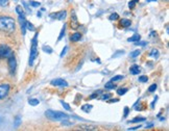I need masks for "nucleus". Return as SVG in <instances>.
<instances>
[{
    "mask_svg": "<svg viewBox=\"0 0 169 131\" xmlns=\"http://www.w3.org/2000/svg\"><path fill=\"white\" fill-rule=\"evenodd\" d=\"M145 120H146V118H144V117H137V118L133 119L131 121H130L128 123H141V122H144Z\"/></svg>",
    "mask_w": 169,
    "mask_h": 131,
    "instance_id": "obj_18",
    "label": "nucleus"
},
{
    "mask_svg": "<svg viewBox=\"0 0 169 131\" xmlns=\"http://www.w3.org/2000/svg\"><path fill=\"white\" fill-rule=\"evenodd\" d=\"M156 100H158V97H156L155 100H153V101H152L151 105H150V107H151V108H155V103L156 102Z\"/></svg>",
    "mask_w": 169,
    "mask_h": 131,
    "instance_id": "obj_43",
    "label": "nucleus"
},
{
    "mask_svg": "<svg viewBox=\"0 0 169 131\" xmlns=\"http://www.w3.org/2000/svg\"><path fill=\"white\" fill-rule=\"evenodd\" d=\"M8 5V0H0V6L1 7H6Z\"/></svg>",
    "mask_w": 169,
    "mask_h": 131,
    "instance_id": "obj_35",
    "label": "nucleus"
},
{
    "mask_svg": "<svg viewBox=\"0 0 169 131\" xmlns=\"http://www.w3.org/2000/svg\"><path fill=\"white\" fill-rule=\"evenodd\" d=\"M111 97H112L111 94H103V95L100 97V99L103 100V101H106V100H109L110 98H111Z\"/></svg>",
    "mask_w": 169,
    "mask_h": 131,
    "instance_id": "obj_33",
    "label": "nucleus"
},
{
    "mask_svg": "<svg viewBox=\"0 0 169 131\" xmlns=\"http://www.w3.org/2000/svg\"><path fill=\"white\" fill-rule=\"evenodd\" d=\"M156 36H158V34H156V31H151V32H150V36L151 37H156Z\"/></svg>",
    "mask_w": 169,
    "mask_h": 131,
    "instance_id": "obj_44",
    "label": "nucleus"
},
{
    "mask_svg": "<svg viewBox=\"0 0 169 131\" xmlns=\"http://www.w3.org/2000/svg\"><path fill=\"white\" fill-rule=\"evenodd\" d=\"M109 103H114V102H118L119 101V99H109V100H106Z\"/></svg>",
    "mask_w": 169,
    "mask_h": 131,
    "instance_id": "obj_42",
    "label": "nucleus"
},
{
    "mask_svg": "<svg viewBox=\"0 0 169 131\" xmlns=\"http://www.w3.org/2000/svg\"><path fill=\"white\" fill-rule=\"evenodd\" d=\"M127 89H118L117 90V95L119 96H122V95H124L125 93H127Z\"/></svg>",
    "mask_w": 169,
    "mask_h": 131,
    "instance_id": "obj_31",
    "label": "nucleus"
},
{
    "mask_svg": "<svg viewBox=\"0 0 169 131\" xmlns=\"http://www.w3.org/2000/svg\"><path fill=\"white\" fill-rule=\"evenodd\" d=\"M99 94H102V90H97V92L93 93L92 95H91V96L89 97V99L91 100V99H95V98H97V97L99 96Z\"/></svg>",
    "mask_w": 169,
    "mask_h": 131,
    "instance_id": "obj_27",
    "label": "nucleus"
},
{
    "mask_svg": "<svg viewBox=\"0 0 169 131\" xmlns=\"http://www.w3.org/2000/svg\"><path fill=\"white\" fill-rule=\"evenodd\" d=\"M81 40V33L80 32H74L70 36V41L73 43H76Z\"/></svg>",
    "mask_w": 169,
    "mask_h": 131,
    "instance_id": "obj_13",
    "label": "nucleus"
},
{
    "mask_svg": "<svg viewBox=\"0 0 169 131\" xmlns=\"http://www.w3.org/2000/svg\"><path fill=\"white\" fill-rule=\"evenodd\" d=\"M45 115L47 119L51 121H62L64 119H68L69 115L65 112H61V111H54L51 110V109H48V110L45 111Z\"/></svg>",
    "mask_w": 169,
    "mask_h": 131,
    "instance_id": "obj_2",
    "label": "nucleus"
},
{
    "mask_svg": "<svg viewBox=\"0 0 169 131\" xmlns=\"http://www.w3.org/2000/svg\"><path fill=\"white\" fill-rule=\"evenodd\" d=\"M62 124H63V125H70V123H69V122H65V121L63 122Z\"/></svg>",
    "mask_w": 169,
    "mask_h": 131,
    "instance_id": "obj_48",
    "label": "nucleus"
},
{
    "mask_svg": "<svg viewBox=\"0 0 169 131\" xmlns=\"http://www.w3.org/2000/svg\"><path fill=\"white\" fill-rule=\"evenodd\" d=\"M123 53H124V51H123V50H122V51L120 50V51H117V52H116V54H114V55H113L112 57H113V58H114V57H117V56L121 55V54H123Z\"/></svg>",
    "mask_w": 169,
    "mask_h": 131,
    "instance_id": "obj_39",
    "label": "nucleus"
},
{
    "mask_svg": "<svg viewBox=\"0 0 169 131\" xmlns=\"http://www.w3.org/2000/svg\"><path fill=\"white\" fill-rule=\"evenodd\" d=\"M140 53H141L140 50H135V51L131 54V57H133V58H134V57H137V56L140 55Z\"/></svg>",
    "mask_w": 169,
    "mask_h": 131,
    "instance_id": "obj_36",
    "label": "nucleus"
},
{
    "mask_svg": "<svg viewBox=\"0 0 169 131\" xmlns=\"http://www.w3.org/2000/svg\"><path fill=\"white\" fill-rule=\"evenodd\" d=\"M38 36H39V32L34 33V36L33 41H31V47H30V54H29V66L33 65L34 59L37 58L38 56Z\"/></svg>",
    "mask_w": 169,
    "mask_h": 131,
    "instance_id": "obj_3",
    "label": "nucleus"
},
{
    "mask_svg": "<svg viewBox=\"0 0 169 131\" xmlns=\"http://www.w3.org/2000/svg\"><path fill=\"white\" fill-rule=\"evenodd\" d=\"M42 50L44 52H46V53H48V54H51V53L53 52V49L51 48V47H49V46H46V45H44L42 47Z\"/></svg>",
    "mask_w": 169,
    "mask_h": 131,
    "instance_id": "obj_23",
    "label": "nucleus"
},
{
    "mask_svg": "<svg viewBox=\"0 0 169 131\" xmlns=\"http://www.w3.org/2000/svg\"><path fill=\"white\" fill-rule=\"evenodd\" d=\"M151 127H153V124H149V125H146V128H151Z\"/></svg>",
    "mask_w": 169,
    "mask_h": 131,
    "instance_id": "obj_47",
    "label": "nucleus"
},
{
    "mask_svg": "<svg viewBox=\"0 0 169 131\" xmlns=\"http://www.w3.org/2000/svg\"><path fill=\"white\" fill-rule=\"evenodd\" d=\"M124 76L123 75H116V76H114L111 79V81H113V82H116V81H119V80H121V79H123Z\"/></svg>",
    "mask_w": 169,
    "mask_h": 131,
    "instance_id": "obj_28",
    "label": "nucleus"
},
{
    "mask_svg": "<svg viewBox=\"0 0 169 131\" xmlns=\"http://www.w3.org/2000/svg\"><path fill=\"white\" fill-rule=\"evenodd\" d=\"M13 54H14V52L8 45L0 44V59H8Z\"/></svg>",
    "mask_w": 169,
    "mask_h": 131,
    "instance_id": "obj_4",
    "label": "nucleus"
},
{
    "mask_svg": "<svg viewBox=\"0 0 169 131\" xmlns=\"http://www.w3.org/2000/svg\"><path fill=\"white\" fill-rule=\"evenodd\" d=\"M51 85L53 86H59V87H66L68 86V82L63 78H56V79L51 80Z\"/></svg>",
    "mask_w": 169,
    "mask_h": 131,
    "instance_id": "obj_8",
    "label": "nucleus"
},
{
    "mask_svg": "<svg viewBox=\"0 0 169 131\" xmlns=\"http://www.w3.org/2000/svg\"><path fill=\"white\" fill-rule=\"evenodd\" d=\"M131 24V21L128 20V19H122V20H120V25L124 28L130 27Z\"/></svg>",
    "mask_w": 169,
    "mask_h": 131,
    "instance_id": "obj_14",
    "label": "nucleus"
},
{
    "mask_svg": "<svg viewBox=\"0 0 169 131\" xmlns=\"http://www.w3.org/2000/svg\"><path fill=\"white\" fill-rule=\"evenodd\" d=\"M8 66L9 74L14 75L16 73V69H17V61H16V57L14 54L11 55L8 58Z\"/></svg>",
    "mask_w": 169,
    "mask_h": 131,
    "instance_id": "obj_5",
    "label": "nucleus"
},
{
    "mask_svg": "<svg viewBox=\"0 0 169 131\" xmlns=\"http://www.w3.org/2000/svg\"><path fill=\"white\" fill-rule=\"evenodd\" d=\"M128 114H130V108H128L127 106H125V107H124V115H123V117L124 118H127Z\"/></svg>",
    "mask_w": 169,
    "mask_h": 131,
    "instance_id": "obj_37",
    "label": "nucleus"
},
{
    "mask_svg": "<svg viewBox=\"0 0 169 131\" xmlns=\"http://www.w3.org/2000/svg\"><path fill=\"white\" fill-rule=\"evenodd\" d=\"M145 44H146L145 42H140V43H139V42H136V45H138V46H139V45H140V46H144Z\"/></svg>",
    "mask_w": 169,
    "mask_h": 131,
    "instance_id": "obj_46",
    "label": "nucleus"
},
{
    "mask_svg": "<svg viewBox=\"0 0 169 131\" xmlns=\"http://www.w3.org/2000/svg\"><path fill=\"white\" fill-rule=\"evenodd\" d=\"M26 29L30 30V31H34V26L30 23V22L26 21Z\"/></svg>",
    "mask_w": 169,
    "mask_h": 131,
    "instance_id": "obj_30",
    "label": "nucleus"
},
{
    "mask_svg": "<svg viewBox=\"0 0 169 131\" xmlns=\"http://www.w3.org/2000/svg\"><path fill=\"white\" fill-rule=\"evenodd\" d=\"M65 31H66V25L64 24V26L62 27V30H61V32H59V37H58V42H59V41H62V40H63V37H64V36H65Z\"/></svg>",
    "mask_w": 169,
    "mask_h": 131,
    "instance_id": "obj_20",
    "label": "nucleus"
},
{
    "mask_svg": "<svg viewBox=\"0 0 169 131\" xmlns=\"http://www.w3.org/2000/svg\"><path fill=\"white\" fill-rule=\"evenodd\" d=\"M16 12L18 14V16H25L24 9L22 8L21 5H17V6H16Z\"/></svg>",
    "mask_w": 169,
    "mask_h": 131,
    "instance_id": "obj_19",
    "label": "nucleus"
},
{
    "mask_svg": "<svg viewBox=\"0 0 169 131\" xmlns=\"http://www.w3.org/2000/svg\"><path fill=\"white\" fill-rule=\"evenodd\" d=\"M18 20H19V23H20V26H21L22 34L24 36L25 32H26V20H25V16H19Z\"/></svg>",
    "mask_w": 169,
    "mask_h": 131,
    "instance_id": "obj_11",
    "label": "nucleus"
},
{
    "mask_svg": "<svg viewBox=\"0 0 169 131\" xmlns=\"http://www.w3.org/2000/svg\"><path fill=\"white\" fill-rule=\"evenodd\" d=\"M77 129L83 131H95L98 130V127L94 126V125H79V126H77Z\"/></svg>",
    "mask_w": 169,
    "mask_h": 131,
    "instance_id": "obj_10",
    "label": "nucleus"
},
{
    "mask_svg": "<svg viewBox=\"0 0 169 131\" xmlns=\"http://www.w3.org/2000/svg\"><path fill=\"white\" fill-rule=\"evenodd\" d=\"M66 51H67V47H65V48L62 50V53L59 54V56H61V57H63V56L66 54Z\"/></svg>",
    "mask_w": 169,
    "mask_h": 131,
    "instance_id": "obj_41",
    "label": "nucleus"
},
{
    "mask_svg": "<svg viewBox=\"0 0 169 131\" xmlns=\"http://www.w3.org/2000/svg\"><path fill=\"white\" fill-rule=\"evenodd\" d=\"M66 16H67V12L66 11H61L58 12H53V14H50V18L54 19V20H65Z\"/></svg>",
    "mask_w": 169,
    "mask_h": 131,
    "instance_id": "obj_9",
    "label": "nucleus"
},
{
    "mask_svg": "<svg viewBox=\"0 0 169 131\" xmlns=\"http://www.w3.org/2000/svg\"><path fill=\"white\" fill-rule=\"evenodd\" d=\"M92 108H93V105H91V104H84L81 106V110L84 112H90L92 110Z\"/></svg>",
    "mask_w": 169,
    "mask_h": 131,
    "instance_id": "obj_16",
    "label": "nucleus"
},
{
    "mask_svg": "<svg viewBox=\"0 0 169 131\" xmlns=\"http://www.w3.org/2000/svg\"><path fill=\"white\" fill-rule=\"evenodd\" d=\"M141 40V36L140 34H134L133 36H131V37H128L127 39V42H139V41Z\"/></svg>",
    "mask_w": 169,
    "mask_h": 131,
    "instance_id": "obj_15",
    "label": "nucleus"
},
{
    "mask_svg": "<svg viewBox=\"0 0 169 131\" xmlns=\"http://www.w3.org/2000/svg\"><path fill=\"white\" fill-rule=\"evenodd\" d=\"M116 84H115V82H113V81H109V82H106L105 84V87L106 90H114V89H116Z\"/></svg>",
    "mask_w": 169,
    "mask_h": 131,
    "instance_id": "obj_17",
    "label": "nucleus"
},
{
    "mask_svg": "<svg viewBox=\"0 0 169 131\" xmlns=\"http://www.w3.org/2000/svg\"><path fill=\"white\" fill-rule=\"evenodd\" d=\"M139 128H141V126L139 125V126H136V127H131V128H128V130H137L139 129Z\"/></svg>",
    "mask_w": 169,
    "mask_h": 131,
    "instance_id": "obj_45",
    "label": "nucleus"
},
{
    "mask_svg": "<svg viewBox=\"0 0 169 131\" xmlns=\"http://www.w3.org/2000/svg\"><path fill=\"white\" fill-rule=\"evenodd\" d=\"M20 124H21V117L20 115H17V117L15 118V123H14V126L17 128L20 126Z\"/></svg>",
    "mask_w": 169,
    "mask_h": 131,
    "instance_id": "obj_24",
    "label": "nucleus"
},
{
    "mask_svg": "<svg viewBox=\"0 0 169 131\" xmlns=\"http://www.w3.org/2000/svg\"><path fill=\"white\" fill-rule=\"evenodd\" d=\"M156 87H158V85H156V83L151 84V85H150V86L148 87V92H149V93H153V92H156Z\"/></svg>",
    "mask_w": 169,
    "mask_h": 131,
    "instance_id": "obj_34",
    "label": "nucleus"
},
{
    "mask_svg": "<svg viewBox=\"0 0 169 131\" xmlns=\"http://www.w3.org/2000/svg\"><path fill=\"white\" fill-rule=\"evenodd\" d=\"M130 72H131V75H138V74H140L141 68H140L138 65H133V66H131V67L130 68Z\"/></svg>",
    "mask_w": 169,
    "mask_h": 131,
    "instance_id": "obj_12",
    "label": "nucleus"
},
{
    "mask_svg": "<svg viewBox=\"0 0 169 131\" xmlns=\"http://www.w3.org/2000/svg\"><path fill=\"white\" fill-rule=\"evenodd\" d=\"M147 2H151V1H156V0H146Z\"/></svg>",
    "mask_w": 169,
    "mask_h": 131,
    "instance_id": "obj_49",
    "label": "nucleus"
},
{
    "mask_svg": "<svg viewBox=\"0 0 169 131\" xmlns=\"http://www.w3.org/2000/svg\"><path fill=\"white\" fill-rule=\"evenodd\" d=\"M22 3H23V5H24V7L25 8H26V11H27V12H31V9L29 8V6H28V4H27V3L26 2H22Z\"/></svg>",
    "mask_w": 169,
    "mask_h": 131,
    "instance_id": "obj_40",
    "label": "nucleus"
},
{
    "mask_svg": "<svg viewBox=\"0 0 169 131\" xmlns=\"http://www.w3.org/2000/svg\"><path fill=\"white\" fill-rule=\"evenodd\" d=\"M138 80L140 81V82H142V83H145V82H147V81H148V77L147 76H140L139 78H138Z\"/></svg>",
    "mask_w": 169,
    "mask_h": 131,
    "instance_id": "obj_32",
    "label": "nucleus"
},
{
    "mask_svg": "<svg viewBox=\"0 0 169 131\" xmlns=\"http://www.w3.org/2000/svg\"><path fill=\"white\" fill-rule=\"evenodd\" d=\"M59 102H61L62 106L66 109V110H68V111H69V110H71V107H70V105H69L68 103H66L65 101H63V100H61V101H59Z\"/></svg>",
    "mask_w": 169,
    "mask_h": 131,
    "instance_id": "obj_29",
    "label": "nucleus"
},
{
    "mask_svg": "<svg viewBox=\"0 0 169 131\" xmlns=\"http://www.w3.org/2000/svg\"><path fill=\"white\" fill-rule=\"evenodd\" d=\"M28 103H29L31 106H37L40 103V101L38 99H29L28 100Z\"/></svg>",
    "mask_w": 169,
    "mask_h": 131,
    "instance_id": "obj_26",
    "label": "nucleus"
},
{
    "mask_svg": "<svg viewBox=\"0 0 169 131\" xmlns=\"http://www.w3.org/2000/svg\"><path fill=\"white\" fill-rule=\"evenodd\" d=\"M159 55H160V53H159L158 49H152L149 53V56H152V57H155V58H158Z\"/></svg>",
    "mask_w": 169,
    "mask_h": 131,
    "instance_id": "obj_22",
    "label": "nucleus"
},
{
    "mask_svg": "<svg viewBox=\"0 0 169 131\" xmlns=\"http://www.w3.org/2000/svg\"><path fill=\"white\" fill-rule=\"evenodd\" d=\"M70 27L72 30H77L79 28V22L77 20L76 14H75L74 11H72L71 12V17H70Z\"/></svg>",
    "mask_w": 169,
    "mask_h": 131,
    "instance_id": "obj_7",
    "label": "nucleus"
},
{
    "mask_svg": "<svg viewBox=\"0 0 169 131\" xmlns=\"http://www.w3.org/2000/svg\"><path fill=\"white\" fill-rule=\"evenodd\" d=\"M9 90H11V85L8 83L0 84V100L5 99L8 96Z\"/></svg>",
    "mask_w": 169,
    "mask_h": 131,
    "instance_id": "obj_6",
    "label": "nucleus"
},
{
    "mask_svg": "<svg viewBox=\"0 0 169 131\" xmlns=\"http://www.w3.org/2000/svg\"><path fill=\"white\" fill-rule=\"evenodd\" d=\"M137 2H139V0H131V1L128 2V7H130L131 9L135 8V6H136Z\"/></svg>",
    "mask_w": 169,
    "mask_h": 131,
    "instance_id": "obj_25",
    "label": "nucleus"
},
{
    "mask_svg": "<svg viewBox=\"0 0 169 131\" xmlns=\"http://www.w3.org/2000/svg\"><path fill=\"white\" fill-rule=\"evenodd\" d=\"M119 19H120V17H119V15L117 12H114V14L109 16V20H111V21H117Z\"/></svg>",
    "mask_w": 169,
    "mask_h": 131,
    "instance_id": "obj_21",
    "label": "nucleus"
},
{
    "mask_svg": "<svg viewBox=\"0 0 169 131\" xmlns=\"http://www.w3.org/2000/svg\"><path fill=\"white\" fill-rule=\"evenodd\" d=\"M16 30L14 18L8 16H0V31L4 33H13Z\"/></svg>",
    "mask_w": 169,
    "mask_h": 131,
    "instance_id": "obj_1",
    "label": "nucleus"
},
{
    "mask_svg": "<svg viewBox=\"0 0 169 131\" xmlns=\"http://www.w3.org/2000/svg\"><path fill=\"white\" fill-rule=\"evenodd\" d=\"M29 4L31 6H33V7H38V6H40V2H37V1H30Z\"/></svg>",
    "mask_w": 169,
    "mask_h": 131,
    "instance_id": "obj_38",
    "label": "nucleus"
}]
</instances>
